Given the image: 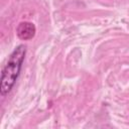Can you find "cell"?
<instances>
[{
  "label": "cell",
  "mask_w": 129,
  "mask_h": 129,
  "mask_svg": "<svg viewBox=\"0 0 129 129\" xmlns=\"http://www.w3.org/2000/svg\"><path fill=\"white\" fill-rule=\"evenodd\" d=\"M25 54H26V46L24 44H19L14 48V50L9 55V58L6 64L4 66L1 74V84H0L1 96H6L7 94H9L12 88L14 87L21 72Z\"/></svg>",
  "instance_id": "cell-1"
},
{
  "label": "cell",
  "mask_w": 129,
  "mask_h": 129,
  "mask_svg": "<svg viewBox=\"0 0 129 129\" xmlns=\"http://www.w3.org/2000/svg\"><path fill=\"white\" fill-rule=\"evenodd\" d=\"M36 32L35 25L29 21H22L16 28L17 36L22 40H30L34 37Z\"/></svg>",
  "instance_id": "cell-2"
}]
</instances>
